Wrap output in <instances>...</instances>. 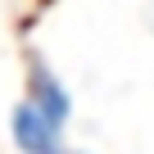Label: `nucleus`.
I'll use <instances>...</instances> for the list:
<instances>
[{"label": "nucleus", "instance_id": "f257e3e1", "mask_svg": "<svg viewBox=\"0 0 154 154\" xmlns=\"http://www.w3.org/2000/svg\"><path fill=\"white\" fill-rule=\"evenodd\" d=\"M9 136H14V145H18L23 154H59V149H63V127H59L54 118H45L32 100L14 104V113H9Z\"/></svg>", "mask_w": 154, "mask_h": 154}, {"label": "nucleus", "instance_id": "f03ea898", "mask_svg": "<svg viewBox=\"0 0 154 154\" xmlns=\"http://www.w3.org/2000/svg\"><path fill=\"white\" fill-rule=\"evenodd\" d=\"M27 100H32L45 118H54L59 127L72 118V95H68V86L59 82V72H54L45 59H32V63H27Z\"/></svg>", "mask_w": 154, "mask_h": 154}, {"label": "nucleus", "instance_id": "7ed1b4c3", "mask_svg": "<svg viewBox=\"0 0 154 154\" xmlns=\"http://www.w3.org/2000/svg\"><path fill=\"white\" fill-rule=\"evenodd\" d=\"M59 154H82V149H59Z\"/></svg>", "mask_w": 154, "mask_h": 154}]
</instances>
